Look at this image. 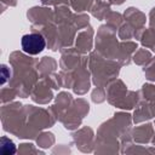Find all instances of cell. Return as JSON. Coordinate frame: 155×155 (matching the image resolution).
I'll return each mask as SVG.
<instances>
[{"label":"cell","instance_id":"cell-2","mask_svg":"<svg viewBox=\"0 0 155 155\" xmlns=\"http://www.w3.org/2000/svg\"><path fill=\"white\" fill-rule=\"evenodd\" d=\"M6 140H7V144H5L6 142L1 139V153L2 154H13L16 151V148H15L12 140H10L7 138H6Z\"/></svg>","mask_w":155,"mask_h":155},{"label":"cell","instance_id":"cell-1","mask_svg":"<svg viewBox=\"0 0 155 155\" xmlns=\"http://www.w3.org/2000/svg\"><path fill=\"white\" fill-rule=\"evenodd\" d=\"M21 45H22V50L25 53L34 56V54H39L45 48L46 42L41 34L31 33V34H25L22 36Z\"/></svg>","mask_w":155,"mask_h":155}]
</instances>
